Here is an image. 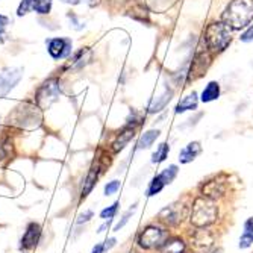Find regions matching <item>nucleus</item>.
I'll return each mask as SVG.
<instances>
[{
    "mask_svg": "<svg viewBox=\"0 0 253 253\" xmlns=\"http://www.w3.org/2000/svg\"><path fill=\"white\" fill-rule=\"evenodd\" d=\"M221 21L232 31L247 29L253 21V0H231L221 14Z\"/></svg>",
    "mask_w": 253,
    "mask_h": 253,
    "instance_id": "nucleus-4",
    "label": "nucleus"
},
{
    "mask_svg": "<svg viewBox=\"0 0 253 253\" xmlns=\"http://www.w3.org/2000/svg\"><path fill=\"white\" fill-rule=\"evenodd\" d=\"M158 174L161 179H163V182L166 183V185H171L179 174V166L177 164H169V167L163 169Z\"/></svg>",
    "mask_w": 253,
    "mask_h": 253,
    "instance_id": "nucleus-23",
    "label": "nucleus"
},
{
    "mask_svg": "<svg viewBox=\"0 0 253 253\" xmlns=\"http://www.w3.org/2000/svg\"><path fill=\"white\" fill-rule=\"evenodd\" d=\"M185 235L190 244V253H210L214 247H217V232L212 227H190V232H185Z\"/></svg>",
    "mask_w": 253,
    "mask_h": 253,
    "instance_id": "nucleus-7",
    "label": "nucleus"
},
{
    "mask_svg": "<svg viewBox=\"0 0 253 253\" xmlns=\"http://www.w3.org/2000/svg\"><path fill=\"white\" fill-rule=\"evenodd\" d=\"M205 42L212 53H221L232 42V29L227 28L223 21L210 23L205 31Z\"/></svg>",
    "mask_w": 253,
    "mask_h": 253,
    "instance_id": "nucleus-5",
    "label": "nucleus"
},
{
    "mask_svg": "<svg viewBox=\"0 0 253 253\" xmlns=\"http://www.w3.org/2000/svg\"><path fill=\"white\" fill-rule=\"evenodd\" d=\"M173 234L169 227L161 224L159 221H150L144 224L135 237V244L144 253H158L159 249L164 246L169 237Z\"/></svg>",
    "mask_w": 253,
    "mask_h": 253,
    "instance_id": "nucleus-2",
    "label": "nucleus"
},
{
    "mask_svg": "<svg viewBox=\"0 0 253 253\" xmlns=\"http://www.w3.org/2000/svg\"><path fill=\"white\" fill-rule=\"evenodd\" d=\"M220 93H221L220 84L217 81H211L208 85L205 86V89L202 91L200 100L203 103H211V102H214V100H217L220 97Z\"/></svg>",
    "mask_w": 253,
    "mask_h": 253,
    "instance_id": "nucleus-20",
    "label": "nucleus"
},
{
    "mask_svg": "<svg viewBox=\"0 0 253 253\" xmlns=\"http://www.w3.org/2000/svg\"><path fill=\"white\" fill-rule=\"evenodd\" d=\"M135 132H136V127L126 125V126L116 135V138H114L112 143H111V150H112V153H119V152H122V150L133 140Z\"/></svg>",
    "mask_w": 253,
    "mask_h": 253,
    "instance_id": "nucleus-14",
    "label": "nucleus"
},
{
    "mask_svg": "<svg viewBox=\"0 0 253 253\" xmlns=\"http://www.w3.org/2000/svg\"><path fill=\"white\" fill-rule=\"evenodd\" d=\"M210 253H223V249H221L220 246H217V247H214Z\"/></svg>",
    "mask_w": 253,
    "mask_h": 253,
    "instance_id": "nucleus-36",
    "label": "nucleus"
},
{
    "mask_svg": "<svg viewBox=\"0 0 253 253\" xmlns=\"http://www.w3.org/2000/svg\"><path fill=\"white\" fill-rule=\"evenodd\" d=\"M117 246V238H114V237H109L108 240L103 241V252H109L112 247H116Z\"/></svg>",
    "mask_w": 253,
    "mask_h": 253,
    "instance_id": "nucleus-31",
    "label": "nucleus"
},
{
    "mask_svg": "<svg viewBox=\"0 0 253 253\" xmlns=\"http://www.w3.org/2000/svg\"><path fill=\"white\" fill-rule=\"evenodd\" d=\"M58 96H59V84L56 79H50L45 84H42V86L40 88L37 100L42 108H45V106H49L52 102H55Z\"/></svg>",
    "mask_w": 253,
    "mask_h": 253,
    "instance_id": "nucleus-12",
    "label": "nucleus"
},
{
    "mask_svg": "<svg viewBox=\"0 0 253 253\" xmlns=\"http://www.w3.org/2000/svg\"><path fill=\"white\" fill-rule=\"evenodd\" d=\"M72 40L70 38H53L47 42V50L53 59H64L72 55Z\"/></svg>",
    "mask_w": 253,
    "mask_h": 253,
    "instance_id": "nucleus-11",
    "label": "nucleus"
},
{
    "mask_svg": "<svg viewBox=\"0 0 253 253\" xmlns=\"http://www.w3.org/2000/svg\"><path fill=\"white\" fill-rule=\"evenodd\" d=\"M190 203L191 197H183L170 202L166 205L163 210L156 214V221L169 227L170 231H179L183 227V224H188V215H190Z\"/></svg>",
    "mask_w": 253,
    "mask_h": 253,
    "instance_id": "nucleus-3",
    "label": "nucleus"
},
{
    "mask_svg": "<svg viewBox=\"0 0 253 253\" xmlns=\"http://www.w3.org/2000/svg\"><path fill=\"white\" fill-rule=\"evenodd\" d=\"M159 135H161V130L159 129H149V130H146L144 133H141L140 138H138L135 149L136 150H147V149H150L156 143Z\"/></svg>",
    "mask_w": 253,
    "mask_h": 253,
    "instance_id": "nucleus-18",
    "label": "nucleus"
},
{
    "mask_svg": "<svg viewBox=\"0 0 253 253\" xmlns=\"http://www.w3.org/2000/svg\"><path fill=\"white\" fill-rule=\"evenodd\" d=\"M240 40H241L243 42H250V41H253V25H250V26L241 34Z\"/></svg>",
    "mask_w": 253,
    "mask_h": 253,
    "instance_id": "nucleus-30",
    "label": "nucleus"
},
{
    "mask_svg": "<svg viewBox=\"0 0 253 253\" xmlns=\"http://www.w3.org/2000/svg\"><path fill=\"white\" fill-rule=\"evenodd\" d=\"M34 5H35V0H23L17 9V15L18 17L26 15L31 9H34Z\"/></svg>",
    "mask_w": 253,
    "mask_h": 253,
    "instance_id": "nucleus-28",
    "label": "nucleus"
},
{
    "mask_svg": "<svg viewBox=\"0 0 253 253\" xmlns=\"http://www.w3.org/2000/svg\"><path fill=\"white\" fill-rule=\"evenodd\" d=\"M158 253H190V244L185 232H173Z\"/></svg>",
    "mask_w": 253,
    "mask_h": 253,
    "instance_id": "nucleus-8",
    "label": "nucleus"
},
{
    "mask_svg": "<svg viewBox=\"0 0 253 253\" xmlns=\"http://www.w3.org/2000/svg\"><path fill=\"white\" fill-rule=\"evenodd\" d=\"M229 190H231L229 177L226 174L220 173V174H214L208 179H205L197 187V194L210 199V200L221 203L229 196Z\"/></svg>",
    "mask_w": 253,
    "mask_h": 253,
    "instance_id": "nucleus-6",
    "label": "nucleus"
},
{
    "mask_svg": "<svg viewBox=\"0 0 253 253\" xmlns=\"http://www.w3.org/2000/svg\"><path fill=\"white\" fill-rule=\"evenodd\" d=\"M138 253H144V252H138Z\"/></svg>",
    "mask_w": 253,
    "mask_h": 253,
    "instance_id": "nucleus-37",
    "label": "nucleus"
},
{
    "mask_svg": "<svg viewBox=\"0 0 253 253\" xmlns=\"http://www.w3.org/2000/svg\"><path fill=\"white\" fill-rule=\"evenodd\" d=\"M61 2L68 3V5H78V3H81V0H61Z\"/></svg>",
    "mask_w": 253,
    "mask_h": 253,
    "instance_id": "nucleus-35",
    "label": "nucleus"
},
{
    "mask_svg": "<svg viewBox=\"0 0 253 253\" xmlns=\"http://www.w3.org/2000/svg\"><path fill=\"white\" fill-rule=\"evenodd\" d=\"M93 215H94V212L91 211V210H86V211H84L79 217H78V224H84V223H88L91 218H93Z\"/></svg>",
    "mask_w": 253,
    "mask_h": 253,
    "instance_id": "nucleus-29",
    "label": "nucleus"
},
{
    "mask_svg": "<svg viewBox=\"0 0 253 253\" xmlns=\"http://www.w3.org/2000/svg\"><path fill=\"white\" fill-rule=\"evenodd\" d=\"M91 253H105V252H103V241H102V243H97V244L93 247V250H91Z\"/></svg>",
    "mask_w": 253,
    "mask_h": 253,
    "instance_id": "nucleus-34",
    "label": "nucleus"
},
{
    "mask_svg": "<svg viewBox=\"0 0 253 253\" xmlns=\"http://www.w3.org/2000/svg\"><path fill=\"white\" fill-rule=\"evenodd\" d=\"M23 76V68H8L0 73V97L9 94V91L20 82Z\"/></svg>",
    "mask_w": 253,
    "mask_h": 253,
    "instance_id": "nucleus-10",
    "label": "nucleus"
},
{
    "mask_svg": "<svg viewBox=\"0 0 253 253\" xmlns=\"http://www.w3.org/2000/svg\"><path fill=\"white\" fill-rule=\"evenodd\" d=\"M8 23H9L8 17H5V15L0 14V37H2V35L5 34V29H6V26H8Z\"/></svg>",
    "mask_w": 253,
    "mask_h": 253,
    "instance_id": "nucleus-32",
    "label": "nucleus"
},
{
    "mask_svg": "<svg viewBox=\"0 0 253 253\" xmlns=\"http://www.w3.org/2000/svg\"><path fill=\"white\" fill-rule=\"evenodd\" d=\"M119 208H120V200H116L112 205L106 206L105 210L100 211V218H102V220H112L114 217L117 215Z\"/></svg>",
    "mask_w": 253,
    "mask_h": 253,
    "instance_id": "nucleus-25",
    "label": "nucleus"
},
{
    "mask_svg": "<svg viewBox=\"0 0 253 253\" xmlns=\"http://www.w3.org/2000/svg\"><path fill=\"white\" fill-rule=\"evenodd\" d=\"M171 97H173V91L169 89V88H166L163 94H161L159 97H155V99L150 102V105H149V108H147V112H149V114H158V112H161V111H164V108L170 103Z\"/></svg>",
    "mask_w": 253,
    "mask_h": 253,
    "instance_id": "nucleus-17",
    "label": "nucleus"
},
{
    "mask_svg": "<svg viewBox=\"0 0 253 253\" xmlns=\"http://www.w3.org/2000/svg\"><path fill=\"white\" fill-rule=\"evenodd\" d=\"M253 247V217H249L243 223V232L238 238V249L249 250Z\"/></svg>",
    "mask_w": 253,
    "mask_h": 253,
    "instance_id": "nucleus-16",
    "label": "nucleus"
},
{
    "mask_svg": "<svg viewBox=\"0 0 253 253\" xmlns=\"http://www.w3.org/2000/svg\"><path fill=\"white\" fill-rule=\"evenodd\" d=\"M120 187H122V182H120L119 179H114V180H111V182L106 183L103 193H105L106 197H108V196H114V194H117V193H119Z\"/></svg>",
    "mask_w": 253,
    "mask_h": 253,
    "instance_id": "nucleus-26",
    "label": "nucleus"
},
{
    "mask_svg": "<svg viewBox=\"0 0 253 253\" xmlns=\"http://www.w3.org/2000/svg\"><path fill=\"white\" fill-rule=\"evenodd\" d=\"M170 155V144L169 143H159L156 146V150L152 153V158H150V163L155 164V166H159L167 161Z\"/></svg>",
    "mask_w": 253,
    "mask_h": 253,
    "instance_id": "nucleus-21",
    "label": "nucleus"
},
{
    "mask_svg": "<svg viewBox=\"0 0 253 253\" xmlns=\"http://www.w3.org/2000/svg\"><path fill=\"white\" fill-rule=\"evenodd\" d=\"M166 187H167V185L163 182V179L159 177V174L156 173V174L149 180V185H147V188H146V197H149V199L156 197L158 194H161V193L164 191Z\"/></svg>",
    "mask_w": 253,
    "mask_h": 253,
    "instance_id": "nucleus-22",
    "label": "nucleus"
},
{
    "mask_svg": "<svg viewBox=\"0 0 253 253\" xmlns=\"http://www.w3.org/2000/svg\"><path fill=\"white\" fill-rule=\"evenodd\" d=\"M202 144H200V141H190L188 144H185L182 149H180V152H179V156H177V159H179V164L180 166H188V164H191V163H194V161L197 159V156L202 153Z\"/></svg>",
    "mask_w": 253,
    "mask_h": 253,
    "instance_id": "nucleus-15",
    "label": "nucleus"
},
{
    "mask_svg": "<svg viewBox=\"0 0 253 253\" xmlns=\"http://www.w3.org/2000/svg\"><path fill=\"white\" fill-rule=\"evenodd\" d=\"M68 18H70V20L73 21V25H70V26H73L76 31H81L82 28H85V25H82L81 21H78V18H76L75 15H68Z\"/></svg>",
    "mask_w": 253,
    "mask_h": 253,
    "instance_id": "nucleus-33",
    "label": "nucleus"
},
{
    "mask_svg": "<svg viewBox=\"0 0 253 253\" xmlns=\"http://www.w3.org/2000/svg\"><path fill=\"white\" fill-rule=\"evenodd\" d=\"M52 8V0H35L34 9L38 14H49Z\"/></svg>",
    "mask_w": 253,
    "mask_h": 253,
    "instance_id": "nucleus-27",
    "label": "nucleus"
},
{
    "mask_svg": "<svg viewBox=\"0 0 253 253\" xmlns=\"http://www.w3.org/2000/svg\"><path fill=\"white\" fill-rule=\"evenodd\" d=\"M136 206H138V203H133L127 211L123 212V215L120 217V220L117 221V224L112 227V232H120L122 229L130 221V218L133 217V214H135V211H136Z\"/></svg>",
    "mask_w": 253,
    "mask_h": 253,
    "instance_id": "nucleus-24",
    "label": "nucleus"
},
{
    "mask_svg": "<svg viewBox=\"0 0 253 253\" xmlns=\"http://www.w3.org/2000/svg\"><path fill=\"white\" fill-rule=\"evenodd\" d=\"M41 238V226L35 221L29 223L26 231H25V235L21 237V241H20V249L21 250H29V249H34L38 241Z\"/></svg>",
    "mask_w": 253,
    "mask_h": 253,
    "instance_id": "nucleus-13",
    "label": "nucleus"
},
{
    "mask_svg": "<svg viewBox=\"0 0 253 253\" xmlns=\"http://www.w3.org/2000/svg\"><path fill=\"white\" fill-rule=\"evenodd\" d=\"M105 167H106V166H102V163H100V158L96 161V163H94L93 166H91V169L88 170V173H86V176H85V179H84V183H82V188H81V200L86 199V197L89 196V193L94 190L96 183H97L99 177L102 176Z\"/></svg>",
    "mask_w": 253,
    "mask_h": 253,
    "instance_id": "nucleus-9",
    "label": "nucleus"
},
{
    "mask_svg": "<svg viewBox=\"0 0 253 253\" xmlns=\"http://www.w3.org/2000/svg\"><path fill=\"white\" fill-rule=\"evenodd\" d=\"M221 220V203L214 202L199 194L191 197L188 226L193 229L214 227Z\"/></svg>",
    "mask_w": 253,
    "mask_h": 253,
    "instance_id": "nucleus-1",
    "label": "nucleus"
},
{
    "mask_svg": "<svg viewBox=\"0 0 253 253\" xmlns=\"http://www.w3.org/2000/svg\"><path fill=\"white\" fill-rule=\"evenodd\" d=\"M199 106V97H197V93H190L187 94L185 97H182L179 100V103L176 105L174 108V112L176 114H183V112H187V111H196Z\"/></svg>",
    "mask_w": 253,
    "mask_h": 253,
    "instance_id": "nucleus-19",
    "label": "nucleus"
}]
</instances>
